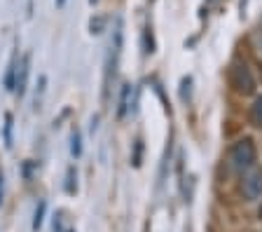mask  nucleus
Masks as SVG:
<instances>
[{
    "mask_svg": "<svg viewBox=\"0 0 262 232\" xmlns=\"http://www.w3.org/2000/svg\"><path fill=\"white\" fill-rule=\"evenodd\" d=\"M260 45H262V26H260Z\"/></svg>",
    "mask_w": 262,
    "mask_h": 232,
    "instance_id": "f8f14e48",
    "label": "nucleus"
},
{
    "mask_svg": "<svg viewBox=\"0 0 262 232\" xmlns=\"http://www.w3.org/2000/svg\"><path fill=\"white\" fill-rule=\"evenodd\" d=\"M251 122L255 127H262V96L255 99V103L251 106Z\"/></svg>",
    "mask_w": 262,
    "mask_h": 232,
    "instance_id": "39448f33",
    "label": "nucleus"
},
{
    "mask_svg": "<svg viewBox=\"0 0 262 232\" xmlns=\"http://www.w3.org/2000/svg\"><path fill=\"white\" fill-rule=\"evenodd\" d=\"M0 204H3V172H0Z\"/></svg>",
    "mask_w": 262,
    "mask_h": 232,
    "instance_id": "9b49d317",
    "label": "nucleus"
},
{
    "mask_svg": "<svg viewBox=\"0 0 262 232\" xmlns=\"http://www.w3.org/2000/svg\"><path fill=\"white\" fill-rule=\"evenodd\" d=\"M129 96H131V85H124V89H122V101H120V111H117V115L124 117L126 111H129Z\"/></svg>",
    "mask_w": 262,
    "mask_h": 232,
    "instance_id": "423d86ee",
    "label": "nucleus"
},
{
    "mask_svg": "<svg viewBox=\"0 0 262 232\" xmlns=\"http://www.w3.org/2000/svg\"><path fill=\"white\" fill-rule=\"evenodd\" d=\"M241 190H244L246 199H257L262 195V169H253L251 174L244 176V183H241Z\"/></svg>",
    "mask_w": 262,
    "mask_h": 232,
    "instance_id": "7ed1b4c3",
    "label": "nucleus"
},
{
    "mask_svg": "<svg viewBox=\"0 0 262 232\" xmlns=\"http://www.w3.org/2000/svg\"><path fill=\"white\" fill-rule=\"evenodd\" d=\"M71 141H73V145H71V153L75 155V157H80V153H82V145H80V134H77V132H73Z\"/></svg>",
    "mask_w": 262,
    "mask_h": 232,
    "instance_id": "9d476101",
    "label": "nucleus"
},
{
    "mask_svg": "<svg viewBox=\"0 0 262 232\" xmlns=\"http://www.w3.org/2000/svg\"><path fill=\"white\" fill-rule=\"evenodd\" d=\"M28 73H31V56H24L21 64L16 66V77H14V92L19 96L26 92V85H28Z\"/></svg>",
    "mask_w": 262,
    "mask_h": 232,
    "instance_id": "20e7f679",
    "label": "nucleus"
},
{
    "mask_svg": "<svg viewBox=\"0 0 262 232\" xmlns=\"http://www.w3.org/2000/svg\"><path fill=\"white\" fill-rule=\"evenodd\" d=\"M229 160H232L234 169H248L255 162V145H253L251 138H244V141L234 143V148L229 153Z\"/></svg>",
    "mask_w": 262,
    "mask_h": 232,
    "instance_id": "f03ea898",
    "label": "nucleus"
},
{
    "mask_svg": "<svg viewBox=\"0 0 262 232\" xmlns=\"http://www.w3.org/2000/svg\"><path fill=\"white\" fill-rule=\"evenodd\" d=\"M14 77H16V59H12L10 71H7V77H5V87L10 92H14Z\"/></svg>",
    "mask_w": 262,
    "mask_h": 232,
    "instance_id": "6e6552de",
    "label": "nucleus"
},
{
    "mask_svg": "<svg viewBox=\"0 0 262 232\" xmlns=\"http://www.w3.org/2000/svg\"><path fill=\"white\" fill-rule=\"evenodd\" d=\"M229 85H232L239 94H246V96L255 92V80H253V75L246 64H234V66L229 68Z\"/></svg>",
    "mask_w": 262,
    "mask_h": 232,
    "instance_id": "f257e3e1",
    "label": "nucleus"
},
{
    "mask_svg": "<svg viewBox=\"0 0 262 232\" xmlns=\"http://www.w3.org/2000/svg\"><path fill=\"white\" fill-rule=\"evenodd\" d=\"M5 145L12 148V115H5Z\"/></svg>",
    "mask_w": 262,
    "mask_h": 232,
    "instance_id": "1a4fd4ad",
    "label": "nucleus"
},
{
    "mask_svg": "<svg viewBox=\"0 0 262 232\" xmlns=\"http://www.w3.org/2000/svg\"><path fill=\"white\" fill-rule=\"evenodd\" d=\"M260 218H262V209H260Z\"/></svg>",
    "mask_w": 262,
    "mask_h": 232,
    "instance_id": "ddd939ff",
    "label": "nucleus"
},
{
    "mask_svg": "<svg viewBox=\"0 0 262 232\" xmlns=\"http://www.w3.org/2000/svg\"><path fill=\"white\" fill-rule=\"evenodd\" d=\"M45 209H47V204H45V202H40L38 209H35V216H33V230H40L42 218H45Z\"/></svg>",
    "mask_w": 262,
    "mask_h": 232,
    "instance_id": "0eeeda50",
    "label": "nucleus"
}]
</instances>
